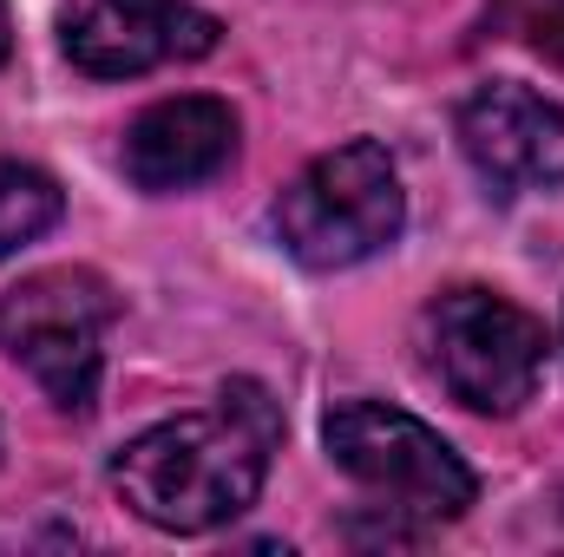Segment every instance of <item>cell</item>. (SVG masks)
<instances>
[{"label":"cell","instance_id":"cell-7","mask_svg":"<svg viewBox=\"0 0 564 557\" xmlns=\"http://www.w3.org/2000/svg\"><path fill=\"white\" fill-rule=\"evenodd\" d=\"M459 151L466 164L499 190V197H525V190H552L564 184V106L519 86V79H486L459 99Z\"/></svg>","mask_w":564,"mask_h":557},{"label":"cell","instance_id":"cell-3","mask_svg":"<svg viewBox=\"0 0 564 557\" xmlns=\"http://www.w3.org/2000/svg\"><path fill=\"white\" fill-rule=\"evenodd\" d=\"M421 354L433 381L473 414H519L545 387V321L492 288H446L421 308Z\"/></svg>","mask_w":564,"mask_h":557},{"label":"cell","instance_id":"cell-8","mask_svg":"<svg viewBox=\"0 0 564 557\" xmlns=\"http://www.w3.org/2000/svg\"><path fill=\"white\" fill-rule=\"evenodd\" d=\"M126 177L139 184L144 197H177L210 184L217 171H230L237 157V112L210 92H177L144 106L126 132Z\"/></svg>","mask_w":564,"mask_h":557},{"label":"cell","instance_id":"cell-5","mask_svg":"<svg viewBox=\"0 0 564 557\" xmlns=\"http://www.w3.org/2000/svg\"><path fill=\"white\" fill-rule=\"evenodd\" d=\"M322 446L328 459L375 499H388L394 512L446 525L479 499L473 466L426 426V419L381 407V401H341L322 419Z\"/></svg>","mask_w":564,"mask_h":557},{"label":"cell","instance_id":"cell-10","mask_svg":"<svg viewBox=\"0 0 564 557\" xmlns=\"http://www.w3.org/2000/svg\"><path fill=\"white\" fill-rule=\"evenodd\" d=\"M7 46H13V20H7V0H0V59H7Z\"/></svg>","mask_w":564,"mask_h":557},{"label":"cell","instance_id":"cell-6","mask_svg":"<svg viewBox=\"0 0 564 557\" xmlns=\"http://www.w3.org/2000/svg\"><path fill=\"white\" fill-rule=\"evenodd\" d=\"M217 13L191 0H79L59 20V46L86 79H139L217 46Z\"/></svg>","mask_w":564,"mask_h":557},{"label":"cell","instance_id":"cell-2","mask_svg":"<svg viewBox=\"0 0 564 557\" xmlns=\"http://www.w3.org/2000/svg\"><path fill=\"white\" fill-rule=\"evenodd\" d=\"M270 223L302 270H355L381 256L408 223V190L388 144L348 139L302 164L270 204Z\"/></svg>","mask_w":564,"mask_h":557},{"label":"cell","instance_id":"cell-1","mask_svg":"<svg viewBox=\"0 0 564 557\" xmlns=\"http://www.w3.org/2000/svg\"><path fill=\"white\" fill-rule=\"evenodd\" d=\"M282 446V407L263 381H230L210 407L177 414L119 446L112 492L158 532H217L257 505Z\"/></svg>","mask_w":564,"mask_h":557},{"label":"cell","instance_id":"cell-9","mask_svg":"<svg viewBox=\"0 0 564 557\" xmlns=\"http://www.w3.org/2000/svg\"><path fill=\"white\" fill-rule=\"evenodd\" d=\"M59 217H66V197H59V184H53L46 171H33V164H0V256L40 243Z\"/></svg>","mask_w":564,"mask_h":557},{"label":"cell","instance_id":"cell-4","mask_svg":"<svg viewBox=\"0 0 564 557\" xmlns=\"http://www.w3.org/2000/svg\"><path fill=\"white\" fill-rule=\"evenodd\" d=\"M112 321H119V295L106 276L40 270L0 295V354L26 368L59 414H93Z\"/></svg>","mask_w":564,"mask_h":557}]
</instances>
